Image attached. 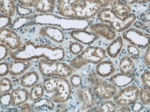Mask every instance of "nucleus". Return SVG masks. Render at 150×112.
Returning <instances> with one entry per match:
<instances>
[{
  "instance_id": "obj_35",
  "label": "nucleus",
  "mask_w": 150,
  "mask_h": 112,
  "mask_svg": "<svg viewBox=\"0 0 150 112\" xmlns=\"http://www.w3.org/2000/svg\"><path fill=\"white\" fill-rule=\"evenodd\" d=\"M127 49L128 55L132 60H136L138 59L140 54L139 49L131 44L127 46Z\"/></svg>"
},
{
  "instance_id": "obj_5",
  "label": "nucleus",
  "mask_w": 150,
  "mask_h": 112,
  "mask_svg": "<svg viewBox=\"0 0 150 112\" xmlns=\"http://www.w3.org/2000/svg\"><path fill=\"white\" fill-rule=\"evenodd\" d=\"M87 83L96 97L101 100H106L113 98L117 88L110 82H105L94 71L88 74Z\"/></svg>"
},
{
  "instance_id": "obj_6",
  "label": "nucleus",
  "mask_w": 150,
  "mask_h": 112,
  "mask_svg": "<svg viewBox=\"0 0 150 112\" xmlns=\"http://www.w3.org/2000/svg\"><path fill=\"white\" fill-rule=\"evenodd\" d=\"M41 74L46 78L60 76L68 78L71 76L76 69L66 63L61 61H51L41 59L38 64Z\"/></svg>"
},
{
  "instance_id": "obj_25",
  "label": "nucleus",
  "mask_w": 150,
  "mask_h": 112,
  "mask_svg": "<svg viewBox=\"0 0 150 112\" xmlns=\"http://www.w3.org/2000/svg\"><path fill=\"white\" fill-rule=\"evenodd\" d=\"M55 104L52 100L48 98H41L32 104V112H39L42 109L50 111L54 110Z\"/></svg>"
},
{
  "instance_id": "obj_32",
  "label": "nucleus",
  "mask_w": 150,
  "mask_h": 112,
  "mask_svg": "<svg viewBox=\"0 0 150 112\" xmlns=\"http://www.w3.org/2000/svg\"><path fill=\"white\" fill-rule=\"evenodd\" d=\"M84 46L82 43L78 41L73 42L69 45V50L70 52L73 55L78 56L83 51Z\"/></svg>"
},
{
  "instance_id": "obj_51",
  "label": "nucleus",
  "mask_w": 150,
  "mask_h": 112,
  "mask_svg": "<svg viewBox=\"0 0 150 112\" xmlns=\"http://www.w3.org/2000/svg\"><path fill=\"white\" fill-rule=\"evenodd\" d=\"M149 29H150V24H149Z\"/></svg>"
},
{
  "instance_id": "obj_4",
  "label": "nucleus",
  "mask_w": 150,
  "mask_h": 112,
  "mask_svg": "<svg viewBox=\"0 0 150 112\" xmlns=\"http://www.w3.org/2000/svg\"><path fill=\"white\" fill-rule=\"evenodd\" d=\"M98 20L110 25L115 32H121L131 27L136 20L134 13H130L124 17L119 16L111 8H103L97 15Z\"/></svg>"
},
{
  "instance_id": "obj_15",
  "label": "nucleus",
  "mask_w": 150,
  "mask_h": 112,
  "mask_svg": "<svg viewBox=\"0 0 150 112\" xmlns=\"http://www.w3.org/2000/svg\"><path fill=\"white\" fill-rule=\"evenodd\" d=\"M70 34L76 41L83 44H91L99 38V36L94 33L84 29L71 30Z\"/></svg>"
},
{
  "instance_id": "obj_22",
  "label": "nucleus",
  "mask_w": 150,
  "mask_h": 112,
  "mask_svg": "<svg viewBox=\"0 0 150 112\" xmlns=\"http://www.w3.org/2000/svg\"><path fill=\"white\" fill-rule=\"evenodd\" d=\"M39 80L38 73L35 70H30L23 74L20 80V85L23 88H30L37 84Z\"/></svg>"
},
{
  "instance_id": "obj_34",
  "label": "nucleus",
  "mask_w": 150,
  "mask_h": 112,
  "mask_svg": "<svg viewBox=\"0 0 150 112\" xmlns=\"http://www.w3.org/2000/svg\"><path fill=\"white\" fill-rule=\"evenodd\" d=\"M69 80L72 88L76 89L81 87L83 80L82 77L79 74H73L70 78Z\"/></svg>"
},
{
  "instance_id": "obj_44",
  "label": "nucleus",
  "mask_w": 150,
  "mask_h": 112,
  "mask_svg": "<svg viewBox=\"0 0 150 112\" xmlns=\"http://www.w3.org/2000/svg\"><path fill=\"white\" fill-rule=\"evenodd\" d=\"M127 4H144L150 2V0H122Z\"/></svg>"
},
{
  "instance_id": "obj_48",
  "label": "nucleus",
  "mask_w": 150,
  "mask_h": 112,
  "mask_svg": "<svg viewBox=\"0 0 150 112\" xmlns=\"http://www.w3.org/2000/svg\"><path fill=\"white\" fill-rule=\"evenodd\" d=\"M103 8H106L110 5V0H98Z\"/></svg>"
},
{
  "instance_id": "obj_3",
  "label": "nucleus",
  "mask_w": 150,
  "mask_h": 112,
  "mask_svg": "<svg viewBox=\"0 0 150 112\" xmlns=\"http://www.w3.org/2000/svg\"><path fill=\"white\" fill-rule=\"evenodd\" d=\"M33 24L50 25L65 30L84 29L88 26L87 21L60 17L51 14L32 15Z\"/></svg>"
},
{
  "instance_id": "obj_12",
  "label": "nucleus",
  "mask_w": 150,
  "mask_h": 112,
  "mask_svg": "<svg viewBox=\"0 0 150 112\" xmlns=\"http://www.w3.org/2000/svg\"><path fill=\"white\" fill-rule=\"evenodd\" d=\"M0 41L1 43L7 46L12 51L16 50L23 44L19 35L8 28L0 29Z\"/></svg>"
},
{
  "instance_id": "obj_21",
  "label": "nucleus",
  "mask_w": 150,
  "mask_h": 112,
  "mask_svg": "<svg viewBox=\"0 0 150 112\" xmlns=\"http://www.w3.org/2000/svg\"><path fill=\"white\" fill-rule=\"evenodd\" d=\"M110 5L111 9L122 17L126 16L131 13L132 8L130 5L122 0H110Z\"/></svg>"
},
{
  "instance_id": "obj_7",
  "label": "nucleus",
  "mask_w": 150,
  "mask_h": 112,
  "mask_svg": "<svg viewBox=\"0 0 150 112\" xmlns=\"http://www.w3.org/2000/svg\"><path fill=\"white\" fill-rule=\"evenodd\" d=\"M106 54V50L103 48L88 46L81 54L72 59L69 64L76 70L80 69L89 63L97 64L103 60Z\"/></svg>"
},
{
  "instance_id": "obj_36",
  "label": "nucleus",
  "mask_w": 150,
  "mask_h": 112,
  "mask_svg": "<svg viewBox=\"0 0 150 112\" xmlns=\"http://www.w3.org/2000/svg\"><path fill=\"white\" fill-rule=\"evenodd\" d=\"M140 80L145 88L150 92V71H145L140 76Z\"/></svg>"
},
{
  "instance_id": "obj_26",
  "label": "nucleus",
  "mask_w": 150,
  "mask_h": 112,
  "mask_svg": "<svg viewBox=\"0 0 150 112\" xmlns=\"http://www.w3.org/2000/svg\"><path fill=\"white\" fill-rule=\"evenodd\" d=\"M135 64L129 56H125L122 57L119 64V69L121 73L126 76L133 75Z\"/></svg>"
},
{
  "instance_id": "obj_40",
  "label": "nucleus",
  "mask_w": 150,
  "mask_h": 112,
  "mask_svg": "<svg viewBox=\"0 0 150 112\" xmlns=\"http://www.w3.org/2000/svg\"><path fill=\"white\" fill-rule=\"evenodd\" d=\"M9 64L6 62H1L0 64V76L1 77H4L7 76L9 74Z\"/></svg>"
},
{
  "instance_id": "obj_30",
  "label": "nucleus",
  "mask_w": 150,
  "mask_h": 112,
  "mask_svg": "<svg viewBox=\"0 0 150 112\" xmlns=\"http://www.w3.org/2000/svg\"><path fill=\"white\" fill-rule=\"evenodd\" d=\"M43 85L40 83H37L32 87L29 92V98L33 102L36 101L42 98L45 93Z\"/></svg>"
},
{
  "instance_id": "obj_41",
  "label": "nucleus",
  "mask_w": 150,
  "mask_h": 112,
  "mask_svg": "<svg viewBox=\"0 0 150 112\" xmlns=\"http://www.w3.org/2000/svg\"><path fill=\"white\" fill-rule=\"evenodd\" d=\"M0 50H0V52H1L0 60L1 61L7 57L9 52V50H8V48L7 46L1 43L0 44Z\"/></svg>"
},
{
  "instance_id": "obj_33",
  "label": "nucleus",
  "mask_w": 150,
  "mask_h": 112,
  "mask_svg": "<svg viewBox=\"0 0 150 112\" xmlns=\"http://www.w3.org/2000/svg\"><path fill=\"white\" fill-rule=\"evenodd\" d=\"M139 98L140 102L145 105L150 104V92L145 88L139 90Z\"/></svg>"
},
{
  "instance_id": "obj_47",
  "label": "nucleus",
  "mask_w": 150,
  "mask_h": 112,
  "mask_svg": "<svg viewBox=\"0 0 150 112\" xmlns=\"http://www.w3.org/2000/svg\"><path fill=\"white\" fill-rule=\"evenodd\" d=\"M58 104L55 106L54 110L56 112H64L65 111L67 106L64 103H58Z\"/></svg>"
},
{
  "instance_id": "obj_11",
  "label": "nucleus",
  "mask_w": 150,
  "mask_h": 112,
  "mask_svg": "<svg viewBox=\"0 0 150 112\" xmlns=\"http://www.w3.org/2000/svg\"><path fill=\"white\" fill-rule=\"evenodd\" d=\"M76 99L80 104L81 110L89 109L100 104V101L94 95L89 86L80 87L75 93Z\"/></svg>"
},
{
  "instance_id": "obj_20",
  "label": "nucleus",
  "mask_w": 150,
  "mask_h": 112,
  "mask_svg": "<svg viewBox=\"0 0 150 112\" xmlns=\"http://www.w3.org/2000/svg\"><path fill=\"white\" fill-rule=\"evenodd\" d=\"M81 0H57V9L61 16L70 18V13L74 6Z\"/></svg>"
},
{
  "instance_id": "obj_13",
  "label": "nucleus",
  "mask_w": 150,
  "mask_h": 112,
  "mask_svg": "<svg viewBox=\"0 0 150 112\" xmlns=\"http://www.w3.org/2000/svg\"><path fill=\"white\" fill-rule=\"evenodd\" d=\"M39 34L57 43H62L65 39V35L62 29L50 25H43L39 30Z\"/></svg>"
},
{
  "instance_id": "obj_38",
  "label": "nucleus",
  "mask_w": 150,
  "mask_h": 112,
  "mask_svg": "<svg viewBox=\"0 0 150 112\" xmlns=\"http://www.w3.org/2000/svg\"><path fill=\"white\" fill-rule=\"evenodd\" d=\"M0 101L1 105L4 107H9L11 105V92L1 94Z\"/></svg>"
},
{
  "instance_id": "obj_46",
  "label": "nucleus",
  "mask_w": 150,
  "mask_h": 112,
  "mask_svg": "<svg viewBox=\"0 0 150 112\" xmlns=\"http://www.w3.org/2000/svg\"><path fill=\"white\" fill-rule=\"evenodd\" d=\"M144 108L143 104L142 102H136L135 104L132 105V110L134 112H137L142 110Z\"/></svg>"
},
{
  "instance_id": "obj_39",
  "label": "nucleus",
  "mask_w": 150,
  "mask_h": 112,
  "mask_svg": "<svg viewBox=\"0 0 150 112\" xmlns=\"http://www.w3.org/2000/svg\"><path fill=\"white\" fill-rule=\"evenodd\" d=\"M1 20V29L7 28L12 24V19L11 17L7 15H3L1 14L0 17Z\"/></svg>"
},
{
  "instance_id": "obj_9",
  "label": "nucleus",
  "mask_w": 150,
  "mask_h": 112,
  "mask_svg": "<svg viewBox=\"0 0 150 112\" xmlns=\"http://www.w3.org/2000/svg\"><path fill=\"white\" fill-rule=\"evenodd\" d=\"M122 37L129 44L144 49L150 45V34L142 29L130 27L122 32Z\"/></svg>"
},
{
  "instance_id": "obj_27",
  "label": "nucleus",
  "mask_w": 150,
  "mask_h": 112,
  "mask_svg": "<svg viewBox=\"0 0 150 112\" xmlns=\"http://www.w3.org/2000/svg\"><path fill=\"white\" fill-rule=\"evenodd\" d=\"M16 11V0H0L1 14L12 17Z\"/></svg>"
},
{
  "instance_id": "obj_14",
  "label": "nucleus",
  "mask_w": 150,
  "mask_h": 112,
  "mask_svg": "<svg viewBox=\"0 0 150 112\" xmlns=\"http://www.w3.org/2000/svg\"><path fill=\"white\" fill-rule=\"evenodd\" d=\"M89 28L90 32L107 40L111 41L116 37V32L106 23L102 22L94 23L90 25Z\"/></svg>"
},
{
  "instance_id": "obj_2",
  "label": "nucleus",
  "mask_w": 150,
  "mask_h": 112,
  "mask_svg": "<svg viewBox=\"0 0 150 112\" xmlns=\"http://www.w3.org/2000/svg\"><path fill=\"white\" fill-rule=\"evenodd\" d=\"M45 92L53 94L52 100L55 103H65L72 94V85L67 78L54 76L46 78L42 82Z\"/></svg>"
},
{
  "instance_id": "obj_29",
  "label": "nucleus",
  "mask_w": 150,
  "mask_h": 112,
  "mask_svg": "<svg viewBox=\"0 0 150 112\" xmlns=\"http://www.w3.org/2000/svg\"><path fill=\"white\" fill-rule=\"evenodd\" d=\"M32 25H33L32 15L27 16H20L14 20L12 24V28L14 30H19L23 27Z\"/></svg>"
},
{
  "instance_id": "obj_50",
  "label": "nucleus",
  "mask_w": 150,
  "mask_h": 112,
  "mask_svg": "<svg viewBox=\"0 0 150 112\" xmlns=\"http://www.w3.org/2000/svg\"><path fill=\"white\" fill-rule=\"evenodd\" d=\"M148 9H149V10H150V4L149 5H148Z\"/></svg>"
},
{
  "instance_id": "obj_18",
  "label": "nucleus",
  "mask_w": 150,
  "mask_h": 112,
  "mask_svg": "<svg viewBox=\"0 0 150 112\" xmlns=\"http://www.w3.org/2000/svg\"><path fill=\"white\" fill-rule=\"evenodd\" d=\"M115 71L116 68L112 61H102L97 64L95 72L101 77L106 78L113 75Z\"/></svg>"
},
{
  "instance_id": "obj_10",
  "label": "nucleus",
  "mask_w": 150,
  "mask_h": 112,
  "mask_svg": "<svg viewBox=\"0 0 150 112\" xmlns=\"http://www.w3.org/2000/svg\"><path fill=\"white\" fill-rule=\"evenodd\" d=\"M139 92V89L137 85H128L116 92L113 101L117 107L132 106L138 101Z\"/></svg>"
},
{
  "instance_id": "obj_43",
  "label": "nucleus",
  "mask_w": 150,
  "mask_h": 112,
  "mask_svg": "<svg viewBox=\"0 0 150 112\" xmlns=\"http://www.w3.org/2000/svg\"><path fill=\"white\" fill-rule=\"evenodd\" d=\"M143 62L147 67H150V45L146 50L144 56Z\"/></svg>"
},
{
  "instance_id": "obj_28",
  "label": "nucleus",
  "mask_w": 150,
  "mask_h": 112,
  "mask_svg": "<svg viewBox=\"0 0 150 112\" xmlns=\"http://www.w3.org/2000/svg\"><path fill=\"white\" fill-rule=\"evenodd\" d=\"M117 106L114 101L110 99L104 100V101L98 105L95 106L91 108L88 109V111L93 112H114L117 110Z\"/></svg>"
},
{
  "instance_id": "obj_1",
  "label": "nucleus",
  "mask_w": 150,
  "mask_h": 112,
  "mask_svg": "<svg viewBox=\"0 0 150 112\" xmlns=\"http://www.w3.org/2000/svg\"><path fill=\"white\" fill-rule=\"evenodd\" d=\"M9 55L13 60L30 61L42 58L51 61H61L65 57V52L62 46L36 44L32 41H27L16 50L9 49Z\"/></svg>"
},
{
  "instance_id": "obj_49",
  "label": "nucleus",
  "mask_w": 150,
  "mask_h": 112,
  "mask_svg": "<svg viewBox=\"0 0 150 112\" xmlns=\"http://www.w3.org/2000/svg\"><path fill=\"white\" fill-rule=\"evenodd\" d=\"M131 108L129 106H122L120 107L117 110V112H131Z\"/></svg>"
},
{
  "instance_id": "obj_16",
  "label": "nucleus",
  "mask_w": 150,
  "mask_h": 112,
  "mask_svg": "<svg viewBox=\"0 0 150 112\" xmlns=\"http://www.w3.org/2000/svg\"><path fill=\"white\" fill-rule=\"evenodd\" d=\"M57 7L56 0H36L34 8L38 14H51Z\"/></svg>"
},
{
  "instance_id": "obj_19",
  "label": "nucleus",
  "mask_w": 150,
  "mask_h": 112,
  "mask_svg": "<svg viewBox=\"0 0 150 112\" xmlns=\"http://www.w3.org/2000/svg\"><path fill=\"white\" fill-rule=\"evenodd\" d=\"M32 64L28 61L14 60L9 64V74L13 76H19L24 73Z\"/></svg>"
},
{
  "instance_id": "obj_24",
  "label": "nucleus",
  "mask_w": 150,
  "mask_h": 112,
  "mask_svg": "<svg viewBox=\"0 0 150 112\" xmlns=\"http://www.w3.org/2000/svg\"><path fill=\"white\" fill-rule=\"evenodd\" d=\"M135 77L132 76H126L122 73H118L110 78V82L115 85L116 88H122L127 86L133 82Z\"/></svg>"
},
{
  "instance_id": "obj_17",
  "label": "nucleus",
  "mask_w": 150,
  "mask_h": 112,
  "mask_svg": "<svg viewBox=\"0 0 150 112\" xmlns=\"http://www.w3.org/2000/svg\"><path fill=\"white\" fill-rule=\"evenodd\" d=\"M11 105L17 107L25 103L29 98V92L25 88H15L11 92Z\"/></svg>"
},
{
  "instance_id": "obj_37",
  "label": "nucleus",
  "mask_w": 150,
  "mask_h": 112,
  "mask_svg": "<svg viewBox=\"0 0 150 112\" xmlns=\"http://www.w3.org/2000/svg\"><path fill=\"white\" fill-rule=\"evenodd\" d=\"M16 12L20 16H27L32 15L33 10L31 8H25L17 4Z\"/></svg>"
},
{
  "instance_id": "obj_23",
  "label": "nucleus",
  "mask_w": 150,
  "mask_h": 112,
  "mask_svg": "<svg viewBox=\"0 0 150 112\" xmlns=\"http://www.w3.org/2000/svg\"><path fill=\"white\" fill-rule=\"evenodd\" d=\"M123 39L122 36L116 37L109 45L106 52L110 57L115 58L122 51L123 46Z\"/></svg>"
},
{
  "instance_id": "obj_42",
  "label": "nucleus",
  "mask_w": 150,
  "mask_h": 112,
  "mask_svg": "<svg viewBox=\"0 0 150 112\" xmlns=\"http://www.w3.org/2000/svg\"><path fill=\"white\" fill-rule=\"evenodd\" d=\"M36 0H16L17 4L25 8H32L34 7Z\"/></svg>"
},
{
  "instance_id": "obj_45",
  "label": "nucleus",
  "mask_w": 150,
  "mask_h": 112,
  "mask_svg": "<svg viewBox=\"0 0 150 112\" xmlns=\"http://www.w3.org/2000/svg\"><path fill=\"white\" fill-rule=\"evenodd\" d=\"M32 104L26 103V102H25L23 104L21 105V108H20V110H21V112H32Z\"/></svg>"
},
{
  "instance_id": "obj_31",
  "label": "nucleus",
  "mask_w": 150,
  "mask_h": 112,
  "mask_svg": "<svg viewBox=\"0 0 150 112\" xmlns=\"http://www.w3.org/2000/svg\"><path fill=\"white\" fill-rule=\"evenodd\" d=\"M13 88V84L11 80L7 77L2 78L0 80V93L4 94L10 92Z\"/></svg>"
},
{
  "instance_id": "obj_8",
  "label": "nucleus",
  "mask_w": 150,
  "mask_h": 112,
  "mask_svg": "<svg viewBox=\"0 0 150 112\" xmlns=\"http://www.w3.org/2000/svg\"><path fill=\"white\" fill-rule=\"evenodd\" d=\"M102 9L98 0H81L71 9L70 18L87 20L98 15Z\"/></svg>"
}]
</instances>
